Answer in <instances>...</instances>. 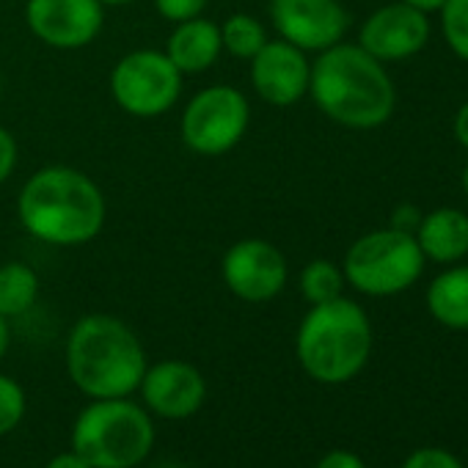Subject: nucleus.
<instances>
[{
  "label": "nucleus",
  "instance_id": "f257e3e1",
  "mask_svg": "<svg viewBox=\"0 0 468 468\" xmlns=\"http://www.w3.org/2000/svg\"><path fill=\"white\" fill-rule=\"evenodd\" d=\"M17 218L34 240L53 249H78L102 231L108 201L89 174L72 165H45L20 187Z\"/></svg>",
  "mask_w": 468,
  "mask_h": 468
},
{
  "label": "nucleus",
  "instance_id": "f03ea898",
  "mask_svg": "<svg viewBox=\"0 0 468 468\" xmlns=\"http://www.w3.org/2000/svg\"><path fill=\"white\" fill-rule=\"evenodd\" d=\"M309 94L331 122L350 130H375L394 113V83L361 45L323 50L312 64Z\"/></svg>",
  "mask_w": 468,
  "mask_h": 468
},
{
  "label": "nucleus",
  "instance_id": "7ed1b4c3",
  "mask_svg": "<svg viewBox=\"0 0 468 468\" xmlns=\"http://www.w3.org/2000/svg\"><path fill=\"white\" fill-rule=\"evenodd\" d=\"M146 367L141 339L119 317L86 314L72 325L67 339V372L86 397H130L141 386Z\"/></svg>",
  "mask_w": 468,
  "mask_h": 468
},
{
  "label": "nucleus",
  "instance_id": "20e7f679",
  "mask_svg": "<svg viewBox=\"0 0 468 468\" xmlns=\"http://www.w3.org/2000/svg\"><path fill=\"white\" fill-rule=\"evenodd\" d=\"M295 353L309 378L345 383L364 369L372 353V325L364 309L347 298L317 303L298 328Z\"/></svg>",
  "mask_w": 468,
  "mask_h": 468
},
{
  "label": "nucleus",
  "instance_id": "39448f33",
  "mask_svg": "<svg viewBox=\"0 0 468 468\" xmlns=\"http://www.w3.org/2000/svg\"><path fill=\"white\" fill-rule=\"evenodd\" d=\"M154 446L152 416L127 397L94 399L72 427V449L91 468H135Z\"/></svg>",
  "mask_w": 468,
  "mask_h": 468
},
{
  "label": "nucleus",
  "instance_id": "423d86ee",
  "mask_svg": "<svg viewBox=\"0 0 468 468\" xmlns=\"http://www.w3.org/2000/svg\"><path fill=\"white\" fill-rule=\"evenodd\" d=\"M424 271V254L410 231L378 229L358 238L345 257V282L372 298L408 290Z\"/></svg>",
  "mask_w": 468,
  "mask_h": 468
},
{
  "label": "nucleus",
  "instance_id": "0eeeda50",
  "mask_svg": "<svg viewBox=\"0 0 468 468\" xmlns=\"http://www.w3.org/2000/svg\"><path fill=\"white\" fill-rule=\"evenodd\" d=\"M251 124V105L234 86H207L190 97L179 119L182 144L201 157H220L238 146Z\"/></svg>",
  "mask_w": 468,
  "mask_h": 468
},
{
  "label": "nucleus",
  "instance_id": "6e6552de",
  "mask_svg": "<svg viewBox=\"0 0 468 468\" xmlns=\"http://www.w3.org/2000/svg\"><path fill=\"white\" fill-rule=\"evenodd\" d=\"M185 75L160 50H133L111 69L113 102L135 119H157L168 113L182 94Z\"/></svg>",
  "mask_w": 468,
  "mask_h": 468
},
{
  "label": "nucleus",
  "instance_id": "1a4fd4ad",
  "mask_svg": "<svg viewBox=\"0 0 468 468\" xmlns=\"http://www.w3.org/2000/svg\"><path fill=\"white\" fill-rule=\"evenodd\" d=\"M226 290L246 303H268L279 298L290 279L287 257L265 238H243L231 243L220 260Z\"/></svg>",
  "mask_w": 468,
  "mask_h": 468
},
{
  "label": "nucleus",
  "instance_id": "9d476101",
  "mask_svg": "<svg viewBox=\"0 0 468 468\" xmlns=\"http://www.w3.org/2000/svg\"><path fill=\"white\" fill-rule=\"evenodd\" d=\"M26 26L53 50H83L100 37L105 6L100 0H28Z\"/></svg>",
  "mask_w": 468,
  "mask_h": 468
},
{
  "label": "nucleus",
  "instance_id": "9b49d317",
  "mask_svg": "<svg viewBox=\"0 0 468 468\" xmlns=\"http://www.w3.org/2000/svg\"><path fill=\"white\" fill-rule=\"evenodd\" d=\"M271 23L279 39L323 53L342 42L350 17L339 0H271Z\"/></svg>",
  "mask_w": 468,
  "mask_h": 468
},
{
  "label": "nucleus",
  "instance_id": "f8f14e48",
  "mask_svg": "<svg viewBox=\"0 0 468 468\" xmlns=\"http://www.w3.org/2000/svg\"><path fill=\"white\" fill-rule=\"evenodd\" d=\"M309 53L284 39H268V45L251 58V86L268 105L290 108L301 102L309 94Z\"/></svg>",
  "mask_w": 468,
  "mask_h": 468
},
{
  "label": "nucleus",
  "instance_id": "ddd939ff",
  "mask_svg": "<svg viewBox=\"0 0 468 468\" xmlns=\"http://www.w3.org/2000/svg\"><path fill=\"white\" fill-rule=\"evenodd\" d=\"M138 388L154 416L174 421L190 419L207 399V380L201 369L179 358H165L146 367Z\"/></svg>",
  "mask_w": 468,
  "mask_h": 468
},
{
  "label": "nucleus",
  "instance_id": "4468645a",
  "mask_svg": "<svg viewBox=\"0 0 468 468\" xmlns=\"http://www.w3.org/2000/svg\"><path fill=\"white\" fill-rule=\"evenodd\" d=\"M430 39L427 15L408 4H388L378 9L361 28L358 45L378 61H402L416 56Z\"/></svg>",
  "mask_w": 468,
  "mask_h": 468
},
{
  "label": "nucleus",
  "instance_id": "2eb2a0df",
  "mask_svg": "<svg viewBox=\"0 0 468 468\" xmlns=\"http://www.w3.org/2000/svg\"><path fill=\"white\" fill-rule=\"evenodd\" d=\"M168 61L182 75H201L207 72L223 53L220 45V26L207 17H193L185 23H176L168 34L165 50Z\"/></svg>",
  "mask_w": 468,
  "mask_h": 468
},
{
  "label": "nucleus",
  "instance_id": "dca6fc26",
  "mask_svg": "<svg viewBox=\"0 0 468 468\" xmlns=\"http://www.w3.org/2000/svg\"><path fill=\"white\" fill-rule=\"evenodd\" d=\"M416 243L432 262H457L468 254V215L452 207L435 209L421 218Z\"/></svg>",
  "mask_w": 468,
  "mask_h": 468
},
{
  "label": "nucleus",
  "instance_id": "f3484780",
  "mask_svg": "<svg viewBox=\"0 0 468 468\" xmlns=\"http://www.w3.org/2000/svg\"><path fill=\"white\" fill-rule=\"evenodd\" d=\"M427 306L441 325L468 331V268L441 273L427 292Z\"/></svg>",
  "mask_w": 468,
  "mask_h": 468
},
{
  "label": "nucleus",
  "instance_id": "a211bd4d",
  "mask_svg": "<svg viewBox=\"0 0 468 468\" xmlns=\"http://www.w3.org/2000/svg\"><path fill=\"white\" fill-rule=\"evenodd\" d=\"M39 276L28 262L12 260L0 265V317H20L34 309L39 298Z\"/></svg>",
  "mask_w": 468,
  "mask_h": 468
},
{
  "label": "nucleus",
  "instance_id": "6ab92c4d",
  "mask_svg": "<svg viewBox=\"0 0 468 468\" xmlns=\"http://www.w3.org/2000/svg\"><path fill=\"white\" fill-rule=\"evenodd\" d=\"M220 45H223V53L240 58V61H251L268 45V28L260 17L238 12L223 20Z\"/></svg>",
  "mask_w": 468,
  "mask_h": 468
},
{
  "label": "nucleus",
  "instance_id": "aec40b11",
  "mask_svg": "<svg viewBox=\"0 0 468 468\" xmlns=\"http://www.w3.org/2000/svg\"><path fill=\"white\" fill-rule=\"evenodd\" d=\"M342 290H345V273L339 265L328 260H314L301 271V295L312 306L342 298Z\"/></svg>",
  "mask_w": 468,
  "mask_h": 468
},
{
  "label": "nucleus",
  "instance_id": "412c9836",
  "mask_svg": "<svg viewBox=\"0 0 468 468\" xmlns=\"http://www.w3.org/2000/svg\"><path fill=\"white\" fill-rule=\"evenodd\" d=\"M441 26L452 53L468 61V0H446L441 6Z\"/></svg>",
  "mask_w": 468,
  "mask_h": 468
},
{
  "label": "nucleus",
  "instance_id": "4be33fe9",
  "mask_svg": "<svg viewBox=\"0 0 468 468\" xmlns=\"http://www.w3.org/2000/svg\"><path fill=\"white\" fill-rule=\"evenodd\" d=\"M26 416V391L23 386L0 372V435H9L20 427Z\"/></svg>",
  "mask_w": 468,
  "mask_h": 468
},
{
  "label": "nucleus",
  "instance_id": "5701e85b",
  "mask_svg": "<svg viewBox=\"0 0 468 468\" xmlns=\"http://www.w3.org/2000/svg\"><path fill=\"white\" fill-rule=\"evenodd\" d=\"M209 0H154V12L165 20V23H185L193 17H201V12L207 9Z\"/></svg>",
  "mask_w": 468,
  "mask_h": 468
},
{
  "label": "nucleus",
  "instance_id": "b1692460",
  "mask_svg": "<svg viewBox=\"0 0 468 468\" xmlns=\"http://www.w3.org/2000/svg\"><path fill=\"white\" fill-rule=\"evenodd\" d=\"M402 468H463V465L460 460H454V454L443 449H419L405 460Z\"/></svg>",
  "mask_w": 468,
  "mask_h": 468
},
{
  "label": "nucleus",
  "instance_id": "393cba45",
  "mask_svg": "<svg viewBox=\"0 0 468 468\" xmlns=\"http://www.w3.org/2000/svg\"><path fill=\"white\" fill-rule=\"evenodd\" d=\"M17 157H20L17 138L12 135V130H6L4 124H0V185H4L15 174Z\"/></svg>",
  "mask_w": 468,
  "mask_h": 468
},
{
  "label": "nucleus",
  "instance_id": "a878e982",
  "mask_svg": "<svg viewBox=\"0 0 468 468\" xmlns=\"http://www.w3.org/2000/svg\"><path fill=\"white\" fill-rule=\"evenodd\" d=\"M317 468H367V465L361 463L358 454L345 452V449H334V452H328V454L317 463Z\"/></svg>",
  "mask_w": 468,
  "mask_h": 468
},
{
  "label": "nucleus",
  "instance_id": "bb28decb",
  "mask_svg": "<svg viewBox=\"0 0 468 468\" xmlns=\"http://www.w3.org/2000/svg\"><path fill=\"white\" fill-rule=\"evenodd\" d=\"M419 223H421V215H419V209L416 207H410V204H402L397 212H394V229H402V231H416L419 229Z\"/></svg>",
  "mask_w": 468,
  "mask_h": 468
},
{
  "label": "nucleus",
  "instance_id": "cd10ccee",
  "mask_svg": "<svg viewBox=\"0 0 468 468\" xmlns=\"http://www.w3.org/2000/svg\"><path fill=\"white\" fill-rule=\"evenodd\" d=\"M45 468H91V465L72 449V452H58Z\"/></svg>",
  "mask_w": 468,
  "mask_h": 468
},
{
  "label": "nucleus",
  "instance_id": "c85d7f7f",
  "mask_svg": "<svg viewBox=\"0 0 468 468\" xmlns=\"http://www.w3.org/2000/svg\"><path fill=\"white\" fill-rule=\"evenodd\" d=\"M454 135H457V141L468 149V102L460 108V113L454 116Z\"/></svg>",
  "mask_w": 468,
  "mask_h": 468
},
{
  "label": "nucleus",
  "instance_id": "c756f323",
  "mask_svg": "<svg viewBox=\"0 0 468 468\" xmlns=\"http://www.w3.org/2000/svg\"><path fill=\"white\" fill-rule=\"evenodd\" d=\"M402 4H408V6L427 15V12H441V6L446 4V0H402Z\"/></svg>",
  "mask_w": 468,
  "mask_h": 468
},
{
  "label": "nucleus",
  "instance_id": "7c9ffc66",
  "mask_svg": "<svg viewBox=\"0 0 468 468\" xmlns=\"http://www.w3.org/2000/svg\"><path fill=\"white\" fill-rule=\"evenodd\" d=\"M9 342H12V331H9V320L0 317V361L9 353Z\"/></svg>",
  "mask_w": 468,
  "mask_h": 468
},
{
  "label": "nucleus",
  "instance_id": "2f4dec72",
  "mask_svg": "<svg viewBox=\"0 0 468 468\" xmlns=\"http://www.w3.org/2000/svg\"><path fill=\"white\" fill-rule=\"evenodd\" d=\"M100 4H102L105 9H122V6H130V4H135V0H100Z\"/></svg>",
  "mask_w": 468,
  "mask_h": 468
},
{
  "label": "nucleus",
  "instance_id": "473e14b6",
  "mask_svg": "<svg viewBox=\"0 0 468 468\" xmlns=\"http://www.w3.org/2000/svg\"><path fill=\"white\" fill-rule=\"evenodd\" d=\"M463 190H465V196H468V165H465V171H463Z\"/></svg>",
  "mask_w": 468,
  "mask_h": 468
},
{
  "label": "nucleus",
  "instance_id": "72a5a7b5",
  "mask_svg": "<svg viewBox=\"0 0 468 468\" xmlns=\"http://www.w3.org/2000/svg\"><path fill=\"white\" fill-rule=\"evenodd\" d=\"M0 97H4V72H0Z\"/></svg>",
  "mask_w": 468,
  "mask_h": 468
}]
</instances>
